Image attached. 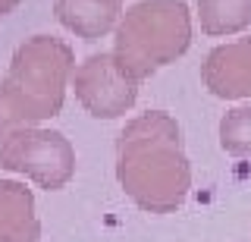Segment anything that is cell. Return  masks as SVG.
Returning <instances> with one entry per match:
<instances>
[{"label":"cell","mask_w":251,"mask_h":242,"mask_svg":"<svg viewBox=\"0 0 251 242\" xmlns=\"http://www.w3.org/2000/svg\"><path fill=\"white\" fill-rule=\"evenodd\" d=\"M192 44V13L185 0H138L116 26L113 57L135 82L182 57Z\"/></svg>","instance_id":"obj_3"},{"label":"cell","mask_w":251,"mask_h":242,"mask_svg":"<svg viewBox=\"0 0 251 242\" xmlns=\"http://www.w3.org/2000/svg\"><path fill=\"white\" fill-rule=\"evenodd\" d=\"M201 79L217 98H251V38H239V41L214 48L201 66Z\"/></svg>","instance_id":"obj_6"},{"label":"cell","mask_w":251,"mask_h":242,"mask_svg":"<svg viewBox=\"0 0 251 242\" xmlns=\"http://www.w3.org/2000/svg\"><path fill=\"white\" fill-rule=\"evenodd\" d=\"M19 3H22V0H0V19H3V16H10V13H13Z\"/></svg>","instance_id":"obj_11"},{"label":"cell","mask_w":251,"mask_h":242,"mask_svg":"<svg viewBox=\"0 0 251 242\" xmlns=\"http://www.w3.org/2000/svg\"><path fill=\"white\" fill-rule=\"evenodd\" d=\"M116 176L138 208L151 214L176 211L192 186L179 123L163 110L132 120L116 142Z\"/></svg>","instance_id":"obj_1"},{"label":"cell","mask_w":251,"mask_h":242,"mask_svg":"<svg viewBox=\"0 0 251 242\" xmlns=\"http://www.w3.org/2000/svg\"><path fill=\"white\" fill-rule=\"evenodd\" d=\"M73 85H75V98L82 101V107L91 116L116 120L135 104L141 82L132 79L110 51V54H91L85 63H78L73 73Z\"/></svg>","instance_id":"obj_5"},{"label":"cell","mask_w":251,"mask_h":242,"mask_svg":"<svg viewBox=\"0 0 251 242\" xmlns=\"http://www.w3.org/2000/svg\"><path fill=\"white\" fill-rule=\"evenodd\" d=\"M73 73V48L60 38L35 35L19 44L10 73L0 82V142L16 129L57 116Z\"/></svg>","instance_id":"obj_2"},{"label":"cell","mask_w":251,"mask_h":242,"mask_svg":"<svg viewBox=\"0 0 251 242\" xmlns=\"http://www.w3.org/2000/svg\"><path fill=\"white\" fill-rule=\"evenodd\" d=\"M220 145L232 158H251V107H235L220 120Z\"/></svg>","instance_id":"obj_10"},{"label":"cell","mask_w":251,"mask_h":242,"mask_svg":"<svg viewBox=\"0 0 251 242\" xmlns=\"http://www.w3.org/2000/svg\"><path fill=\"white\" fill-rule=\"evenodd\" d=\"M41 223L35 217V195L22 183L0 179V242H38Z\"/></svg>","instance_id":"obj_8"},{"label":"cell","mask_w":251,"mask_h":242,"mask_svg":"<svg viewBox=\"0 0 251 242\" xmlns=\"http://www.w3.org/2000/svg\"><path fill=\"white\" fill-rule=\"evenodd\" d=\"M198 22L210 38L245 32L251 26V0H198Z\"/></svg>","instance_id":"obj_9"},{"label":"cell","mask_w":251,"mask_h":242,"mask_svg":"<svg viewBox=\"0 0 251 242\" xmlns=\"http://www.w3.org/2000/svg\"><path fill=\"white\" fill-rule=\"evenodd\" d=\"M53 13L63 28L94 41L116 32L123 19V0H53Z\"/></svg>","instance_id":"obj_7"},{"label":"cell","mask_w":251,"mask_h":242,"mask_svg":"<svg viewBox=\"0 0 251 242\" xmlns=\"http://www.w3.org/2000/svg\"><path fill=\"white\" fill-rule=\"evenodd\" d=\"M0 167L28 176L47 192H57L75 173V151L63 132L25 126L0 142Z\"/></svg>","instance_id":"obj_4"}]
</instances>
